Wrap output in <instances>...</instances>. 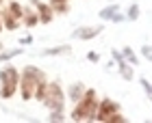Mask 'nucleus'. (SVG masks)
Returning <instances> with one entry per match:
<instances>
[{"label": "nucleus", "mask_w": 152, "mask_h": 123, "mask_svg": "<svg viewBox=\"0 0 152 123\" xmlns=\"http://www.w3.org/2000/svg\"><path fill=\"white\" fill-rule=\"evenodd\" d=\"M122 56H124V60H128L130 65H137V63H139L137 54H135L133 50H130V47H124V50H122Z\"/></svg>", "instance_id": "nucleus-16"}, {"label": "nucleus", "mask_w": 152, "mask_h": 123, "mask_svg": "<svg viewBox=\"0 0 152 123\" xmlns=\"http://www.w3.org/2000/svg\"><path fill=\"white\" fill-rule=\"evenodd\" d=\"M35 11H37V17H39V24H50L52 17H54V11L48 2H35Z\"/></svg>", "instance_id": "nucleus-6"}, {"label": "nucleus", "mask_w": 152, "mask_h": 123, "mask_svg": "<svg viewBox=\"0 0 152 123\" xmlns=\"http://www.w3.org/2000/svg\"><path fill=\"white\" fill-rule=\"evenodd\" d=\"M117 11H120V4H111V6H107V9L100 11V17H102V19H111Z\"/></svg>", "instance_id": "nucleus-15"}, {"label": "nucleus", "mask_w": 152, "mask_h": 123, "mask_svg": "<svg viewBox=\"0 0 152 123\" xmlns=\"http://www.w3.org/2000/svg\"><path fill=\"white\" fill-rule=\"evenodd\" d=\"M2 30H4V26H2V22H0V32H2Z\"/></svg>", "instance_id": "nucleus-27"}, {"label": "nucleus", "mask_w": 152, "mask_h": 123, "mask_svg": "<svg viewBox=\"0 0 152 123\" xmlns=\"http://www.w3.org/2000/svg\"><path fill=\"white\" fill-rule=\"evenodd\" d=\"M46 86H48V78L39 80V84L35 86V93H33V99H37V101H44V97H46Z\"/></svg>", "instance_id": "nucleus-12"}, {"label": "nucleus", "mask_w": 152, "mask_h": 123, "mask_svg": "<svg viewBox=\"0 0 152 123\" xmlns=\"http://www.w3.org/2000/svg\"><path fill=\"white\" fill-rule=\"evenodd\" d=\"M115 110H122L120 104L113 99H109V97H102L98 99V106H96V114H94V121H104L107 119V114H111Z\"/></svg>", "instance_id": "nucleus-5"}, {"label": "nucleus", "mask_w": 152, "mask_h": 123, "mask_svg": "<svg viewBox=\"0 0 152 123\" xmlns=\"http://www.w3.org/2000/svg\"><path fill=\"white\" fill-rule=\"evenodd\" d=\"M124 121H126V117L122 114V110H115L111 114H107V119L102 121V123H124Z\"/></svg>", "instance_id": "nucleus-14"}, {"label": "nucleus", "mask_w": 152, "mask_h": 123, "mask_svg": "<svg viewBox=\"0 0 152 123\" xmlns=\"http://www.w3.org/2000/svg\"><path fill=\"white\" fill-rule=\"evenodd\" d=\"M4 9L9 11V13H11L13 17H18V19H20V17H22V11H24V4L15 2V0H9V4H7Z\"/></svg>", "instance_id": "nucleus-13"}, {"label": "nucleus", "mask_w": 152, "mask_h": 123, "mask_svg": "<svg viewBox=\"0 0 152 123\" xmlns=\"http://www.w3.org/2000/svg\"><path fill=\"white\" fill-rule=\"evenodd\" d=\"M46 73L35 65H26L22 71H20V84H18V91L22 95L24 101H31L33 99V93H35V86L39 84V80H44Z\"/></svg>", "instance_id": "nucleus-1"}, {"label": "nucleus", "mask_w": 152, "mask_h": 123, "mask_svg": "<svg viewBox=\"0 0 152 123\" xmlns=\"http://www.w3.org/2000/svg\"><path fill=\"white\" fill-rule=\"evenodd\" d=\"M96 106H98V95H96V91H94V88H85L83 97L76 101L70 119L72 121H94Z\"/></svg>", "instance_id": "nucleus-2"}, {"label": "nucleus", "mask_w": 152, "mask_h": 123, "mask_svg": "<svg viewBox=\"0 0 152 123\" xmlns=\"http://www.w3.org/2000/svg\"><path fill=\"white\" fill-rule=\"evenodd\" d=\"M102 32V24L100 26H94V28H78L74 32V37L76 39H83V41H89V39H94L96 35H100Z\"/></svg>", "instance_id": "nucleus-9"}, {"label": "nucleus", "mask_w": 152, "mask_h": 123, "mask_svg": "<svg viewBox=\"0 0 152 123\" xmlns=\"http://www.w3.org/2000/svg\"><path fill=\"white\" fill-rule=\"evenodd\" d=\"M87 60H91V63H98V60H100V54H98V52H87Z\"/></svg>", "instance_id": "nucleus-23"}, {"label": "nucleus", "mask_w": 152, "mask_h": 123, "mask_svg": "<svg viewBox=\"0 0 152 123\" xmlns=\"http://www.w3.org/2000/svg\"><path fill=\"white\" fill-rule=\"evenodd\" d=\"M0 6H2V0H0Z\"/></svg>", "instance_id": "nucleus-28"}, {"label": "nucleus", "mask_w": 152, "mask_h": 123, "mask_svg": "<svg viewBox=\"0 0 152 123\" xmlns=\"http://www.w3.org/2000/svg\"><path fill=\"white\" fill-rule=\"evenodd\" d=\"M67 93H70L67 97H70V99L74 101V104H76V101H78V99L83 97V93H85V84H83V82H74V84H72L70 88H67Z\"/></svg>", "instance_id": "nucleus-11"}, {"label": "nucleus", "mask_w": 152, "mask_h": 123, "mask_svg": "<svg viewBox=\"0 0 152 123\" xmlns=\"http://www.w3.org/2000/svg\"><path fill=\"white\" fill-rule=\"evenodd\" d=\"M48 110H63L65 108V93H63V86H61V82H48L46 86V97L41 101Z\"/></svg>", "instance_id": "nucleus-4"}, {"label": "nucleus", "mask_w": 152, "mask_h": 123, "mask_svg": "<svg viewBox=\"0 0 152 123\" xmlns=\"http://www.w3.org/2000/svg\"><path fill=\"white\" fill-rule=\"evenodd\" d=\"M0 22H2V26H4L7 30H18L20 26H22V24H20V19L13 17L7 9H0Z\"/></svg>", "instance_id": "nucleus-8"}, {"label": "nucleus", "mask_w": 152, "mask_h": 123, "mask_svg": "<svg viewBox=\"0 0 152 123\" xmlns=\"http://www.w3.org/2000/svg\"><path fill=\"white\" fill-rule=\"evenodd\" d=\"M115 63H117V67H120V73H122L124 80H133L135 78V71H133V65H130V63H126L124 58L115 60Z\"/></svg>", "instance_id": "nucleus-10"}, {"label": "nucleus", "mask_w": 152, "mask_h": 123, "mask_svg": "<svg viewBox=\"0 0 152 123\" xmlns=\"http://www.w3.org/2000/svg\"><path fill=\"white\" fill-rule=\"evenodd\" d=\"M139 82H141V86L146 88V95L150 97V93H152V88H150V82H148V78H139Z\"/></svg>", "instance_id": "nucleus-22"}, {"label": "nucleus", "mask_w": 152, "mask_h": 123, "mask_svg": "<svg viewBox=\"0 0 152 123\" xmlns=\"http://www.w3.org/2000/svg\"><path fill=\"white\" fill-rule=\"evenodd\" d=\"M63 119H65L63 110H50V114H48V121H63Z\"/></svg>", "instance_id": "nucleus-19"}, {"label": "nucleus", "mask_w": 152, "mask_h": 123, "mask_svg": "<svg viewBox=\"0 0 152 123\" xmlns=\"http://www.w3.org/2000/svg\"><path fill=\"white\" fill-rule=\"evenodd\" d=\"M137 17H139V6L133 4V6H130V11H128V19H137Z\"/></svg>", "instance_id": "nucleus-21"}, {"label": "nucleus", "mask_w": 152, "mask_h": 123, "mask_svg": "<svg viewBox=\"0 0 152 123\" xmlns=\"http://www.w3.org/2000/svg\"><path fill=\"white\" fill-rule=\"evenodd\" d=\"M15 54H20V50H11V52H4V54H0V63H4V60L13 58Z\"/></svg>", "instance_id": "nucleus-20"}, {"label": "nucleus", "mask_w": 152, "mask_h": 123, "mask_svg": "<svg viewBox=\"0 0 152 123\" xmlns=\"http://www.w3.org/2000/svg\"><path fill=\"white\" fill-rule=\"evenodd\" d=\"M18 84H20V71L15 69V65L2 67L0 69V97L11 99L18 93Z\"/></svg>", "instance_id": "nucleus-3"}, {"label": "nucleus", "mask_w": 152, "mask_h": 123, "mask_svg": "<svg viewBox=\"0 0 152 123\" xmlns=\"http://www.w3.org/2000/svg\"><path fill=\"white\" fill-rule=\"evenodd\" d=\"M141 54H143L146 58H150V45H143V47H141Z\"/></svg>", "instance_id": "nucleus-24"}, {"label": "nucleus", "mask_w": 152, "mask_h": 123, "mask_svg": "<svg viewBox=\"0 0 152 123\" xmlns=\"http://www.w3.org/2000/svg\"><path fill=\"white\" fill-rule=\"evenodd\" d=\"M67 52H70V45H59V47L46 50V54H50V56H59V54H67Z\"/></svg>", "instance_id": "nucleus-18"}, {"label": "nucleus", "mask_w": 152, "mask_h": 123, "mask_svg": "<svg viewBox=\"0 0 152 123\" xmlns=\"http://www.w3.org/2000/svg\"><path fill=\"white\" fill-rule=\"evenodd\" d=\"M20 43H22V45H28V43H33V37H24Z\"/></svg>", "instance_id": "nucleus-25"}, {"label": "nucleus", "mask_w": 152, "mask_h": 123, "mask_svg": "<svg viewBox=\"0 0 152 123\" xmlns=\"http://www.w3.org/2000/svg\"><path fill=\"white\" fill-rule=\"evenodd\" d=\"M52 6V11L54 13H67L70 11V2H48Z\"/></svg>", "instance_id": "nucleus-17"}, {"label": "nucleus", "mask_w": 152, "mask_h": 123, "mask_svg": "<svg viewBox=\"0 0 152 123\" xmlns=\"http://www.w3.org/2000/svg\"><path fill=\"white\" fill-rule=\"evenodd\" d=\"M50 2H70V0H50Z\"/></svg>", "instance_id": "nucleus-26"}, {"label": "nucleus", "mask_w": 152, "mask_h": 123, "mask_svg": "<svg viewBox=\"0 0 152 123\" xmlns=\"http://www.w3.org/2000/svg\"><path fill=\"white\" fill-rule=\"evenodd\" d=\"M20 24L26 26V28H33V26L39 24V17H37V11L33 6H24L22 11V17H20Z\"/></svg>", "instance_id": "nucleus-7"}]
</instances>
